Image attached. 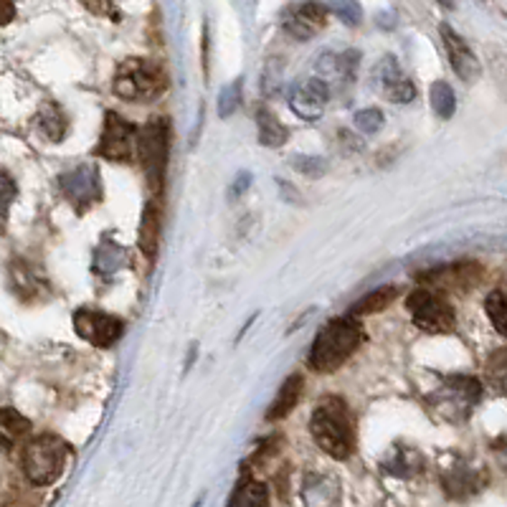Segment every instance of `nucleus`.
I'll return each instance as SVG.
<instances>
[{"mask_svg": "<svg viewBox=\"0 0 507 507\" xmlns=\"http://www.w3.org/2000/svg\"><path fill=\"white\" fill-rule=\"evenodd\" d=\"M310 431L315 444L333 459H348L355 452V417L338 396H327L317 403Z\"/></svg>", "mask_w": 507, "mask_h": 507, "instance_id": "1", "label": "nucleus"}, {"mask_svg": "<svg viewBox=\"0 0 507 507\" xmlns=\"http://www.w3.org/2000/svg\"><path fill=\"white\" fill-rule=\"evenodd\" d=\"M363 345V330L352 320L327 323L313 343L310 368L317 373H333Z\"/></svg>", "mask_w": 507, "mask_h": 507, "instance_id": "2", "label": "nucleus"}, {"mask_svg": "<svg viewBox=\"0 0 507 507\" xmlns=\"http://www.w3.org/2000/svg\"><path fill=\"white\" fill-rule=\"evenodd\" d=\"M112 89L119 99L143 105L168 89V74L163 71V66L150 59H125L117 66Z\"/></svg>", "mask_w": 507, "mask_h": 507, "instance_id": "3", "label": "nucleus"}, {"mask_svg": "<svg viewBox=\"0 0 507 507\" xmlns=\"http://www.w3.org/2000/svg\"><path fill=\"white\" fill-rule=\"evenodd\" d=\"M69 459V446L53 434H41L23 446V474L31 484L46 487L61 477Z\"/></svg>", "mask_w": 507, "mask_h": 507, "instance_id": "4", "label": "nucleus"}, {"mask_svg": "<svg viewBox=\"0 0 507 507\" xmlns=\"http://www.w3.org/2000/svg\"><path fill=\"white\" fill-rule=\"evenodd\" d=\"M137 155L143 163L145 178L150 191L160 198L163 183H165V170H168L170 155V125L168 119L153 117L137 135Z\"/></svg>", "mask_w": 507, "mask_h": 507, "instance_id": "5", "label": "nucleus"}, {"mask_svg": "<svg viewBox=\"0 0 507 507\" xmlns=\"http://www.w3.org/2000/svg\"><path fill=\"white\" fill-rule=\"evenodd\" d=\"M406 307L414 317L418 330L431 333V335H442V333H452L456 323L455 307L446 299L434 292V289H417L406 299Z\"/></svg>", "mask_w": 507, "mask_h": 507, "instance_id": "6", "label": "nucleus"}, {"mask_svg": "<svg viewBox=\"0 0 507 507\" xmlns=\"http://www.w3.org/2000/svg\"><path fill=\"white\" fill-rule=\"evenodd\" d=\"M482 399L480 380L469 376H455L444 383L434 396V408H439L444 418L449 421H465L472 414V408Z\"/></svg>", "mask_w": 507, "mask_h": 507, "instance_id": "7", "label": "nucleus"}, {"mask_svg": "<svg viewBox=\"0 0 507 507\" xmlns=\"http://www.w3.org/2000/svg\"><path fill=\"white\" fill-rule=\"evenodd\" d=\"M137 135L140 130L132 122L119 117L117 112H107L102 137L94 153L109 163H130L132 155L137 153Z\"/></svg>", "mask_w": 507, "mask_h": 507, "instance_id": "8", "label": "nucleus"}, {"mask_svg": "<svg viewBox=\"0 0 507 507\" xmlns=\"http://www.w3.org/2000/svg\"><path fill=\"white\" fill-rule=\"evenodd\" d=\"M74 330H77L79 338L87 340L94 348H112L122 338L125 323L115 315L99 313V310H77Z\"/></svg>", "mask_w": 507, "mask_h": 507, "instance_id": "9", "label": "nucleus"}, {"mask_svg": "<svg viewBox=\"0 0 507 507\" xmlns=\"http://www.w3.org/2000/svg\"><path fill=\"white\" fill-rule=\"evenodd\" d=\"M442 41H444V49H446V56H449V64L455 69V74L462 81H477L480 79V61H477V56L474 52L469 49V43L459 33H456L455 28L449 26H442Z\"/></svg>", "mask_w": 507, "mask_h": 507, "instance_id": "10", "label": "nucleus"}, {"mask_svg": "<svg viewBox=\"0 0 507 507\" xmlns=\"http://www.w3.org/2000/svg\"><path fill=\"white\" fill-rule=\"evenodd\" d=\"M327 14L330 8L320 5V3H302V5H292L289 8V18H286V31L297 41L313 39L315 33H320L327 23Z\"/></svg>", "mask_w": 507, "mask_h": 507, "instance_id": "11", "label": "nucleus"}, {"mask_svg": "<svg viewBox=\"0 0 507 507\" xmlns=\"http://www.w3.org/2000/svg\"><path fill=\"white\" fill-rule=\"evenodd\" d=\"M330 97V87L323 79H307L292 89V109L297 112L302 119H317L323 115Z\"/></svg>", "mask_w": 507, "mask_h": 507, "instance_id": "12", "label": "nucleus"}, {"mask_svg": "<svg viewBox=\"0 0 507 507\" xmlns=\"http://www.w3.org/2000/svg\"><path fill=\"white\" fill-rule=\"evenodd\" d=\"M376 79L383 94L389 99H393V102H399V105H406V102H411L417 97V89H414L411 79L399 69L396 59H383V64L376 69Z\"/></svg>", "mask_w": 507, "mask_h": 507, "instance_id": "13", "label": "nucleus"}, {"mask_svg": "<svg viewBox=\"0 0 507 507\" xmlns=\"http://www.w3.org/2000/svg\"><path fill=\"white\" fill-rule=\"evenodd\" d=\"M160 231H163V203H160V198H153V201H147L143 211V223H140V249L150 261L157 257Z\"/></svg>", "mask_w": 507, "mask_h": 507, "instance_id": "14", "label": "nucleus"}, {"mask_svg": "<svg viewBox=\"0 0 507 507\" xmlns=\"http://www.w3.org/2000/svg\"><path fill=\"white\" fill-rule=\"evenodd\" d=\"M64 191L74 203L89 206L99 198V178L91 168H77L64 178Z\"/></svg>", "mask_w": 507, "mask_h": 507, "instance_id": "15", "label": "nucleus"}, {"mask_svg": "<svg viewBox=\"0 0 507 507\" xmlns=\"http://www.w3.org/2000/svg\"><path fill=\"white\" fill-rule=\"evenodd\" d=\"M31 431V421L15 408H0V449L11 452Z\"/></svg>", "mask_w": 507, "mask_h": 507, "instance_id": "16", "label": "nucleus"}, {"mask_svg": "<svg viewBox=\"0 0 507 507\" xmlns=\"http://www.w3.org/2000/svg\"><path fill=\"white\" fill-rule=\"evenodd\" d=\"M299 396H302V378H286L285 383H282V389H279V393H277V399H274L272 406H269V411H267V418H269V421L285 418L286 414L297 406Z\"/></svg>", "mask_w": 507, "mask_h": 507, "instance_id": "17", "label": "nucleus"}, {"mask_svg": "<svg viewBox=\"0 0 507 507\" xmlns=\"http://www.w3.org/2000/svg\"><path fill=\"white\" fill-rule=\"evenodd\" d=\"M226 507H269V490L264 482L244 480L239 482V487L231 494Z\"/></svg>", "mask_w": 507, "mask_h": 507, "instance_id": "18", "label": "nucleus"}, {"mask_svg": "<svg viewBox=\"0 0 507 507\" xmlns=\"http://www.w3.org/2000/svg\"><path fill=\"white\" fill-rule=\"evenodd\" d=\"M257 122H259L261 145H267V147H279V145L286 143V127L277 119L274 112H269V109H259Z\"/></svg>", "mask_w": 507, "mask_h": 507, "instance_id": "19", "label": "nucleus"}, {"mask_svg": "<svg viewBox=\"0 0 507 507\" xmlns=\"http://www.w3.org/2000/svg\"><path fill=\"white\" fill-rule=\"evenodd\" d=\"M484 378L500 396H507V348L494 351L484 363Z\"/></svg>", "mask_w": 507, "mask_h": 507, "instance_id": "20", "label": "nucleus"}, {"mask_svg": "<svg viewBox=\"0 0 507 507\" xmlns=\"http://www.w3.org/2000/svg\"><path fill=\"white\" fill-rule=\"evenodd\" d=\"M484 313L490 317L493 327L507 338V289H494L484 299Z\"/></svg>", "mask_w": 507, "mask_h": 507, "instance_id": "21", "label": "nucleus"}, {"mask_svg": "<svg viewBox=\"0 0 507 507\" xmlns=\"http://www.w3.org/2000/svg\"><path fill=\"white\" fill-rule=\"evenodd\" d=\"M399 297V289L396 286H380V289H376L373 295H368V297H363L355 307H352V315H373V313H380V310H386L393 299Z\"/></svg>", "mask_w": 507, "mask_h": 507, "instance_id": "22", "label": "nucleus"}, {"mask_svg": "<svg viewBox=\"0 0 507 507\" xmlns=\"http://www.w3.org/2000/svg\"><path fill=\"white\" fill-rule=\"evenodd\" d=\"M429 99H431V109H434L442 119H449L452 115H455L456 109L455 91H452V87H449L446 81H434V84H431Z\"/></svg>", "mask_w": 507, "mask_h": 507, "instance_id": "23", "label": "nucleus"}, {"mask_svg": "<svg viewBox=\"0 0 507 507\" xmlns=\"http://www.w3.org/2000/svg\"><path fill=\"white\" fill-rule=\"evenodd\" d=\"M41 130H43V135H46L49 140L59 143V140L66 135L64 112H61L56 105L43 107V109H41Z\"/></svg>", "mask_w": 507, "mask_h": 507, "instance_id": "24", "label": "nucleus"}, {"mask_svg": "<svg viewBox=\"0 0 507 507\" xmlns=\"http://www.w3.org/2000/svg\"><path fill=\"white\" fill-rule=\"evenodd\" d=\"M444 487L449 490V494L462 497L477 490V480H474V472L467 467H455L446 477H444Z\"/></svg>", "mask_w": 507, "mask_h": 507, "instance_id": "25", "label": "nucleus"}, {"mask_svg": "<svg viewBox=\"0 0 507 507\" xmlns=\"http://www.w3.org/2000/svg\"><path fill=\"white\" fill-rule=\"evenodd\" d=\"M355 127L365 135H373L383 127V115H380V109L376 107H371V109H361L358 115H355Z\"/></svg>", "mask_w": 507, "mask_h": 507, "instance_id": "26", "label": "nucleus"}, {"mask_svg": "<svg viewBox=\"0 0 507 507\" xmlns=\"http://www.w3.org/2000/svg\"><path fill=\"white\" fill-rule=\"evenodd\" d=\"M15 198V185L8 178H0V216H5V211Z\"/></svg>", "mask_w": 507, "mask_h": 507, "instance_id": "27", "label": "nucleus"}, {"mask_svg": "<svg viewBox=\"0 0 507 507\" xmlns=\"http://www.w3.org/2000/svg\"><path fill=\"white\" fill-rule=\"evenodd\" d=\"M330 14H338L345 23H358L361 8L358 5H330Z\"/></svg>", "mask_w": 507, "mask_h": 507, "instance_id": "28", "label": "nucleus"}, {"mask_svg": "<svg viewBox=\"0 0 507 507\" xmlns=\"http://www.w3.org/2000/svg\"><path fill=\"white\" fill-rule=\"evenodd\" d=\"M14 18H15V5H14V3H5V0H0V26L11 23Z\"/></svg>", "mask_w": 507, "mask_h": 507, "instance_id": "29", "label": "nucleus"}]
</instances>
